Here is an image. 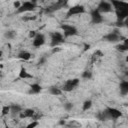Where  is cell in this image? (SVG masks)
<instances>
[{
    "mask_svg": "<svg viewBox=\"0 0 128 128\" xmlns=\"http://www.w3.org/2000/svg\"><path fill=\"white\" fill-rule=\"evenodd\" d=\"M126 38L122 37L121 34L119 33V30L118 29H115L113 32H110L106 35L103 36V40L107 41V42H110V43H115V42H119L121 40H125Z\"/></svg>",
    "mask_w": 128,
    "mask_h": 128,
    "instance_id": "6da1fadb",
    "label": "cell"
},
{
    "mask_svg": "<svg viewBox=\"0 0 128 128\" xmlns=\"http://www.w3.org/2000/svg\"><path fill=\"white\" fill-rule=\"evenodd\" d=\"M61 29H62V34L64 36V38H68L71 36H75L78 33V30L75 26L69 25V24H62L61 25Z\"/></svg>",
    "mask_w": 128,
    "mask_h": 128,
    "instance_id": "7a4b0ae2",
    "label": "cell"
},
{
    "mask_svg": "<svg viewBox=\"0 0 128 128\" xmlns=\"http://www.w3.org/2000/svg\"><path fill=\"white\" fill-rule=\"evenodd\" d=\"M83 13H85V7L83 5L77 4V5H74L68 8V11L66 13V18H70L74 15H79Z\"/></svg>",
    "mask_w": 128,
    "mask_h": 128,
    "instance_id": "3957f363",
    "label": "cell"
},
{
    "mask_svg": "<svg viewBox=\"0 0 128 128\" xmlns=\"http://www.w3.org/2000/svg\"><path fill=\"white\" fill-rule=\"evenodd\" d=\"M36 8V4L33 1H25L23 3H21L20 7L16 9L17 13H25V12H30V11H34Z\"/></svg>",
    "mask_w": 128,
    "mask_h": 128,
    "instance_id": "277c9868",
    "label": "cell"
},
{
    "mask_svg": "<svg viewBox=\"0 0 128 128\" xmlns=\"http://www.w3.org/2000/svg\"><path fill=\"white\" fill-rule=\"evenodd\" d=\"M63 42H64V36H63V34L61 32H53V33H51V43H50V46L52 48L56 47V46H59Z\"/></svg>",
    "mask_w": 128,
    "mask_h": 128,
    "instance_id": "5b68a950",
    "label": "cell"
},
{
    "mask_svg": "<svg viewBox=\"0 0 128 128\" xmlns=\"http://www.w3.org/2000/svg\"><path fill=\"white\" fill-rule=\"evenodd\" d=\"M79 82H80L79 78H74V79H69V80H67V81L64 83L63 87H62V91H65V92H70V91H72L73 89H75V88L79 85Z\"/></svg>",
    "mask_w": 128,
    "mask_h": 128,
    "instance_id": "8992f818",
    "label": "cell"
},
{
    "mask_svg": "<svg viewBox=\"0 0 128 128\" xmlns=\"http://www.w3.org/2000/svg\"><path fill=\"white\" fill-rule=\"evenodd\" d=\"M110 3L112 7L115 9V11H125L128 10V3L122 0H110Z\"/></svg>",
    "mask_w": 128,
    "mask_h": 128,
    "instance_id": "52a82bcc",
    "label": "cell"
},
{
    "mask_svg": "<svg viewBox=\"0 0 128 128\" xmlns=\"http://www.w3.org/2000/svg\"><path fill=\"white\" fill-rule=\"evenodd\" d=\"M100 13H109L112 11V5L110 2H107V1H104V0H101L96 8Z\"/></svg>",
    "mask_w": 128,
    "mask_h": 128,
    "instance_id": "ba28073f",
    "label": "cell"
},
{
    "mask_svg": "<svg viewBox=\"0 0 128 128\" xmlns=\"http://www.w3.org/2000/svg\"><path fill=\"white\" fill-rule=\"evenodd\" d=\"M90 16H91V20L94 24H100L103 22V16H102V13H100L97 9H94L91 11L90 13Z\"/></svg>",
    "mask_w": 128,
    "mask_h": 128,
    "instance_id": "9c48e42d",
    "label": "cell"
},
{
    "mask_svg": "<svg viewBox=\"0 0 128 128\" xmlns=\"http://www.w3.org/2000/svg\"><path fill=\"white\" fill-rule=\"evenodd\" d=\"M45 44V36L44 34L42 33H37L36 36L33 38V42H32V45L34 47H41L42 45Z\"/></svg>",
    "mask_w": 128,
    "mask_h": 128,
    "instance_id": "30bf717a",
    "label": "cell"
},
{
    "mask_svg": "<svg viewBox=\"0 0 128 128\" xmlns=\"http://www.w3.org/2000/svg\"><path fill=\"white\" fill-rule=\"evenodd\" d=\"M68 1H69V0H57V2H56L55 4H53L52 6H50V7L47 9V12L55 11V10H58V9H60V8H63V7H65V6H67Z\"/></svg>",
    "mask_w": 128,
    "mask_h": 128,
    "instance_id": "8fae6325",
    "label": "cell"
},
{
    "mask_svg": "<svg viewBox=\"0 0 128 128\" xmlns=\"http://www.w3.org/2000/svg\"><path fill=\"white\" fill-rule=\"evenodd\" d=\"M35 114V111L33 109H25L24 111H21L19 113V117L21 119H24V118H32Z\"/></svg>",
    "mask_w": 128,
    "mask_h": 128,
    "instance_id": "7c38bea8",
    "label": "cell"
},
{
    "mask_svg": "<svg viewBox=\"0 0 128 128\" xmlns=\"http://www.w3.org/2000/svg\"><path fill=\"white\" fill-rule=\"evenodd\" d=\"M18 77H19L20 79H30V78H33V75L30 74L24 67H21V69H20V71H19Z\"/></svg>",
    "mask_w": 128,
    "mask_h": 128,
    "instance_id": "4fadbf2b",
    "label": "cell"
},
{
    "mask_svg": "<svg viewBox=\"0 0 128 128\" xmlns=\"http://www.w3.org/2000/svg\"><path fill=\"white\" fill-rule=\"evenodd\" d=\"M23 111L22 106L18 105V104H11L10 105V113H12L13 115H19V113Z\"/></svg>",
    "mask_w": 128,
    "mask_h": 128,
    "instance_id": "5bb4252c",
    "label": "cell"
},
{
    "mask_svg": "<svg viewBox=\"0 0 128 128\" xmlns=\"http://www.w3.org/2000/svg\"><path fill=\"white\" fill-rule=\"evenodd\" d=\"M41 90H42V87L38 83H33L30 85V93L32 94H38L41 92Z\"/></svg>",
    "mask_w": 128,
    "mask_h": 128,
    "instance_id": "9a60e30c",
    "label": "cell"
},
{
    "mask_svg": "<svg viewBox=\"0 0 128 128\" xmlns=\"http://www.w3.org/2000/svg\"><path fill=\"white\" fill-rule=\"evenodd\" d=\"M120 93L123 96L128 94V81L124 80V81H122L120 83Z\"/></svg>",
    "mask_w": 128,
    "mask_h": 128,
    "instance_id": "2e32d148",
    "label": "cell"
},
{
    "mask_svg": "<svg viewBox=\"0 0 128 128\" xmlns=\"http://www.w3.org/2000/svg\"><path fill=\"white\" fill-rule=\"evenodd\" d=\"M31 57H32V55H31V53L28 52V51H21V52L18 54V58L21 59V60H24V61L29 60Z\"/></svg>",
    "mask_w": 128,
    "mask_h": 128,
    "instance_id": "e0dca14e",
    "label": "cell"
},
{
    "mask_svg": "<svg viewBox=\"0 0 128 128\" xmlns=\"http://www.w3.org/2000/svg\"><path fill=\"white\" fill-rule=\"evenodd\" d=\"M62 92H63L62 89H60V88H58L56 86H51L49 88V93L51 95H54V96H59V95L62 94Z\"/></svg>",
    "mask_w": 128,
    "mask_h": 128,
    "instance_id": "ac0fdd59",
    "label": "cell"
},
{
    "mask_svg": "<svg viewBox=\"0 0 128 128\" xmlns=\"http://www.w3.org/2000/svg\"><path fill=\"white\" fill-rule=\"evenodd\" d=\"M15 36H16V32H15L14 30H8V31H6V32L4 33V37H5L6 39H8V40L14 39Z\"/></svg>",
    "mask_w": 128,
    "mask_h": 128,
    "instance_id": "d6986e66",
    "label": "cell"
},
{
    "mask_svg": "<svg viewBox=\"0 0 128 128\" xmlns=\"http://www.w3.org/2000/svg\"><path fill=\"white\" fill-rule=\"evenodd\" d=\"M117 50L120 51V52H126L128 50V45H127V39H125V43H122V44H119L116 46Z\"/></svg>",
    "mask_w": 128,
    "mask_h": 128,
    "instance_id": "ffe728a7",
    "label": "cell"
},
{
    "mask_svg": "<svg viewBox=\"0 0 128 128\" xmlns=\"http://www.w3.org/2000/svg\"><path fill=\"white\" fill-rule=\"evenodd\" d=\"M81 77H82L83 79H86V80H90V79L93 77V74H92V72H91V71L85 70V71H83V72H82V74H81Z\"/></svg>",
    "mask_w": 128,
    "mask_h": 128,
    "instance_id": "44dd1931",
    "label": "cell"
},
{
    "mask_svg": "<svg viewBox=\"0 0 128 128\" xmlns=\"http://www.w3.org/2000/svg\"><path fill=\"white\" fill-rule=\"evenodd\" d=\"M91 107H92V101L91 100H86L82 104V110L83 111H88Z\"/></svg>",
    "mask_w": 128,
    "mask_h": 128,
    "instance_id": "7402d4cb",
    "label": "cell"
},
{
    "mask_svg": "<svg viewBox=\"0 0 128 128\" xmlns=\"http://www.w3.org/2000/svg\"><path fill=\"white\" fill-rule=\"evenodd\" d=\"M10 113V105H6V106H3L2 109H1V114L3 116H6Z\"/></svg>",
    "mask_w": 128,
    "mask_h": 128,
    "instance_id": "603a6c76",
    "label": "cell"
},
{
    "mask_svg": "<svg viewBox=\"0 0 128 128\" xmlns=\"http://www.w3.org/2000/svg\"><path fill=\"white\" fill-rule=\"evenodd\" d=\"M37 19V16L34 15V16H24L22 17V20L23 21H33V20H36Z\"/></svg>",
    "mask_w": 128,
    "mask_h": 128,
    "instance_id": "cb8c5ba5",
    "label": "cell"
},
{
    "mask_svg": "<svg viewBox=\"0 0 128 128\" xmlns=\"http://www.w3.org/2000/svg\"><path fill=\"white\" fill-rule=\"evenodd\" d=\"M72 108H73V104H72V103L67 102V103H65V104H64V109H65L66 111H71V110H72Z\"/></svg>",
    "mask_w": 128,
    "mask_h": 128,
    "instance_id": "d4e9b609",
    "label": "cell"
},
{
    "mask_svg": "<svg viewBox=\"0 0 128 128\" xmlns=\"http://www.w3.org/2000/svg\"><path fill=\"white\" fill-rule=\"evenodd\" d=\"M38 125H39V123L37 122V120H34L33 122H31L30 124L27 125V128H33V127H36V126H38Z\"/></svg>",
    "mask_w": 128,
    "mask_h": 128,
    "instance_id": "484cf974",
    "label": "cell"
},
{
    "mask_svg": "<svg viewBox=\"0 0 128 128\" xmlns=\"http://www.w3.org/2000/svg\"><path fill=\"white\" fill-rule=\"evenodd\" d=\"M36 34H37V32L36 31H34V30H31L30 32H29V38H34L35 36H36Z\"/></svg>",
    "mask_w": 128,
    "mask_h": 128,
    "instance_id": "4316f807",
    "label": "cell"
},
{
    "mask_svg": "<svg viewBox=\"0 0 128 128\" xmlns=\"http://www.w3.org/2000/svg\"><path fill=\"white\" fill-rule=\"evenodd\" d=\"M20 5H21V2L20 1H15L14 3H13V6H14V8H19L20 7Z\"/></svg>",
    "mask_w": 128,
    "mask_h": 128,
    "instance_id": "83f0119b",
    "label": "cell"
},
{
    "mask_svg": "<svg viewBox=\"0 0 128 128\" xmlns=\"http://www.w3.org/2000/svg\"><path fill=\"white\" fill-rule=\"evenodd\" d=\"M59 51H61V48L59 46L53 47V49H52V53H56V52H59Z\"/></svg>",
    "mask_w": 128,
    "mask_h": 128,
    "instance_id": "f1b7e54d",
    "label": "cell"
},
{
    "mask_svg": "<svg viewBox=\"0 0 128 128\" xmlns=\"http://www.w3.org/2000/svg\"><path fill=\"white\" fill-rule=\"evenodd\" d=\"M45 61H46V58H45V57H42V58L39 60V64H40V65H42V64H44V63H45Z\"/></svg>",
    "mask_w": 128,
    "mask_h": 128,
    "instance_id": "f546056e",
    "label": "cell"
},
{
    "mask_svg": "<svg viewBox=\"0 0 128 128\" xmlns=\"http://www.w3.org/2000/svg\"><path fill=\"white\" fill-rule=\"evenodd\" d=\"M90 48V45H87V44H85V49L84 50H87V49H89Z\"/></svg>",
    "mask_w": 128,
    "mask_h": 128,
    "instance_id": "4dcf8cb0",
    "label": "cell"
},
{
    "mask_svg": "<svg viewBox=\"0 0 128 128\" xmlns=\"http://www.w3.org/2000/svg\"><path fill=\"white\" fill-rule=\"evenodd\" d=\"M2 56H3V51H2V50H0V58H1Z\"/></svg>",
    "mask_w": 128,
    "mask_h": 128,
    "instance_id": "1f68e13d",
    "label": "cell"
}]
</instances>
